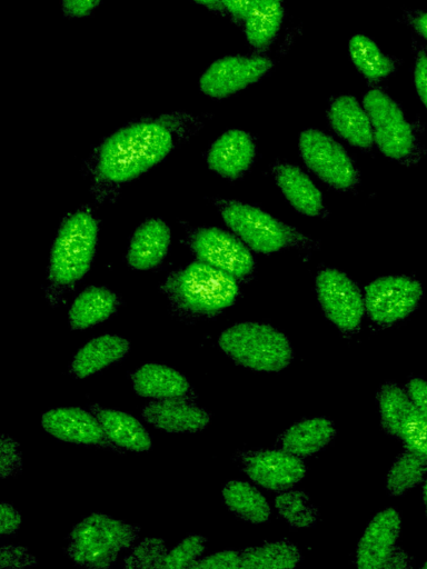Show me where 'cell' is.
I'll return each instance as SVG.
<instances>
[{"mask_svg": "<svg viewBox=\"0 0 427 569\" xmlns=\"http://www.w3.org/2000/svg\"><path fill=\"white\" fill-rule=\"evenodd\" d=\"M185 114H166L129 123L101 141L88 160L93 193L99 199L113 194L162 161L191 133Z\"/></svg>", "mask_w": 427, "mask_h": 569, "instance_id": "cell-1", "label": "cell"}, {"mask_svg": "<svg viewBox=\"0 0 427 569\" xmlns=\"http://www.w3.org/2000/svg\"><path fill=\"white\" fill-rule=\"evenodd\" d=\"M161 288L178 312L192 317L215 316L239 293L235 277L200 260L171 272Z\"/></svg>", "mask_w": 427, "mask_h": 569, "instance_id": "cell-2", "label": "cell"}, {"mask_svg": "<svg viewBox=\"0 0 427 569\" xmlns=\"http://www.w3.org/2000/svg\"><path fill=\"white\" fill-rule=\"evenodd\" d=\"M97 239L98 222L89 210L78 209L63 219L50 251V299H57L88 272Z\"/></svg>", "mask_w": 427, "mask_h": 569, "instance_id": "cell-3", "label": "cell"}, {"mask_svg": "<svg viewBox=\"0 0 427 569\" xmlns=\"http://www.w3.org/2000/svg\"><path fill=\"white\" fill-rule=\"evenodd\" d=\"M218 342L238 365L257 371H280L292 358L287 337L264 323L234 325L220 335Z\"/></svg>", "mask_w": 427, "mask_h": 569, "instance_id": "cell-4", "label": "cell"}, {"mask_svg": "<svg viewBox=\"0 0 427 569\" xmlns=\"http://www.w3.org/2000/svg\"><path fill=\"white\" fill-rule=\"evenodd\" d=\"M138 533L136 526L91 513L72 529L67 552L81 566L108 568L116 562L119 551L133 543Z\"/></svg>", "mask_w": 427, "mask_h": 569, "instance_id": "cell-5", "label": "cell"}, {"mask_svg": "<svg viewBox=\"0 0 427 569\" xmlns=\"http://www.w3.org/2000/svg\"><path fill=\"white\" fill-rule=\"evenodd\" d=\"M215 204L231 231L256 252L272 253L302 240L297 230L257 207L237 200Z\"/></svg>", "mask_w": 427, "mask_h": 569, "instance_id": "cell-6", "label": "cell"}, {"mask_svg": "<svg viewBox=\"0 0 427 569\" xmlns=\"http://www.w3.org/2000/svg\"><path fill=\"white\" fill-rule=\"evenodd\" d=\"M364 107L379 150L391 159L408 157L413 152L415 137L399 106L381 90L373 89L365 94Z\"/></svg>", "mask_w": 427, "mask_h": 569, "instance_id": "cell-7", "label": "cell"}, {"mask_svg": "<svg viewBox=\"0 0 427 569\" xmlns=\"http://www.w3.org/2000/svg\"><path fill=\"white\" fill-rule=\"evenodd\" d=\"M299 151L305 164L332 188L347 190L357 182V171L346 150L328 134L307 129L300 133Z\"/></svg>", "mask_w": 427, "mask_h": 569, "instance_id": "cell-8", "label": "cell"}, {"mask_svg": "<svg viewBox=\"0 0 427 569\" xmlns=\"http://www.w3.org/2000/svg\"><path fill=\"white\" fill-rule=\"evenodd\" d=\"M189 244L198 260L228 272L237 280L249 277L254 270L255 260L249 247L221 228L193 229Z\"/></svg>", "mask_w": 427, "mask_h": 569, "instance_id": "cell-9", "label": "cell"}, {"mask_svg": "<svg viewBox=\"0 0 427 569\" xmlns=\"http://www.w3.org/2000/svg\"><path fill=\"white\" fill-rule=\"evenodd\" d=\"M423 297L421 284L404 276L378 278L365 288V308L379 325H390L409 316Z\"/></svg>", "mask_w": 427, "mask_h": 569, "instance_id": "cell-10", "label": "cell"}, {"mask_svg": "<svg viewBox=\"0 0 427 569\" xmlns=\"http://www.w3.org/2000/svg\"><path fill=\"white\" fill-rule=\"evenodd\" d=\"M319 303L327 318L344 331L358 328L365 300L356 283L337 269L321 270L316 278Z\"/></svg>", "mask_w": 427, "mask_h": 569, "instance_id": "cell-11", "label": "cell"}, {"mask_svg": "<svg viewBox=\"0 0 427 569\" xmlns=\"http://www.w3.org/2000/svg\"><path fill=\"white\" fill-rule=\"evenodd\" d=\"M271 67L272 61L266 57H224L203 72L199 87L207 96L225 98L257 82Z\"/></svg>", "mask_w": 427, "mask_h": 569, "instance_id": "cell-12", "label": "cell"}, {"mask_svg": "<svg viewBox=\"0 0 427 569\" xmlns=\"http://www.w3.org/2000/svg\"><path fill=\"white\" fill-rule=\"evenodd\" d=\"M244 470L259 486L279 491L299 482L306 467L295 455L286 450H265L244 456Z\"/></svg>", "mask_w": 427, "mask_h": 569, "instance_id": "cell-13", "label": "cell"}, {"mask_svg": "<svg viewBox=\"0 0 427 569\" xmlns=\"http://www.w3.org/2000/svg\"><path fill=\"white\" fill-rule=\"evenodd\" d=\"M400 516L394 508L378 512L367 526L357 548V567L383 568L400 532Z\"/></svg>", "mask_w": 427, "mask_h": 569, "instance_id": "cell-14", "label": "cell"}, {"mask_svg": "<svg viewBox=\"0 0 427 569\" xmlns=\"http://www.w3.org/2000/svg\"><path fill=\"white\" fill-rule=\"evenodd\" d=\"M41 425L62 441L100 445L107 438L97 417L77 407L51 409L42 415Z\"/></svg>", "mask_w": 427, "mask_h": 569, "instance_id": "cell-15", "label": "cell"}, {"mask_svg": "<svg viewBox=\"0 0 427 569\" xmlns=\"http://www.w3.org/2000/svg\"><path fill=\"white\" fill-rule=\"evenodd\" d=\"M255 154L256 147L251 137L240 129H231L210 146L207 164L225 178L237 179L250 167Z\"/></svg>", "mask_w": 427, "mask_h": 569, "instance_id": "cell-16", "label": "cell"}, {"mask_svg": "<svg viewBox=\"0 0 427 569\" xmlns=\"http://www.w3.org/2000/svg\"><path fill=\"white\" fill-rule=\"evenodd\" d=\"M143 419L169 432H196L207 427L209 415L183 397L159 399L142 410Z\"/></svg>", "mask_w": 427, "mask_h": 569, "instance_id": "cell-17", "label": "cell"}, {"mask_svg": "<svg viewBox=\"0 0 427 569\" xmlns=\"http://www.w3.org/2000/svg\"><path fill=\"white\" fill-rule=\"evenodd\" d=\"M170 229L159 218L145 220L133 232L127 250V262L136 270L158 267L170 246Z\"/></svg>", "mask_w": 427, "mask_h": 569, "instance_id": "cell-18", "label": "cell"}, {"mask_svg": "<svg viewBox=\"0 0 427 569\" xmlns=\"http://www.w3.org/2000/svg\"><path fill=\"white\" fill-rule=\"evenodd\" d=\"M329 122L335 132L350 144L369 148L374 131L369 116L352 96L336 98L328 110Z\"/></svg>", "mask_w": 427, "mask_h": 569, "instance_id": "cell-19", "label": "cell"}, {"mask_svg": "<svg viewBox=\"0 0 427 569\" xmlns=\"http://www.w3.org/2000/svg\"><path fill=\"white\" fill-rule=\"evenodd\" d=\"M274 177L282 194L298 212L309 217L321 214V192L298 167L279 163L274 167Z\"/></svg>", "mask_w": 427, "mask_h": 569, "instance_id": "cell-20", "label": "cell"}, {"mask_svg": "<svg viewBox=\"0 0 427 569\" xmlns=\"http://www.w3.org/2000/svg\"><path fill=\"white\" fill-rule=\"evenodd\" d=\"M135 391L142 397L169 399L185 397L190 390L187 378L160 363H146L132 373Z\"/></svg>", "mask_w": 427, "mask_h": 569, "instance_id": "cell-21", "label": "cell"}, {"mask_svg": "<svg viewBox=\"0 0 427 569\" xmlns=\"http://www.w3.org/2000/svg\"><path fill=\"white\" fill-rule=\"evenodd\" d=\"M129 342L122 337L102 335L91 339L76 353L71 372L77 378H86L120 360L129 351Z\"/></svg>", "mask_w": 427, "mask_h": 569, "instance_id": "cell-22", "label": "cell"}, {"mask_svg": "<svg viewBox=\"0 0 427 569\" xmlns=\"http://www.w3.org/2000/svg\"><path fill=\"white\" fill-rule=\"evenodd\" d=\"M119 299L106 287L90 286L82 290L69 309V325L79 330L108 319L117 309Z\"/></svg>", "mask_w": 427, "mask_h": 569, "instance_id": "cell-23", "label": "cell"}, {"mask_svg": "<svg viewBox=\"0 0 427 569\" xmlns=\"http://www.w3.org/2000/svg\"><path fill=\"white\" fill-rule=\"evenodd\" d=\"M96 417L112 443L131 451H147L151 439L142 423L133 416L112 409H98Z\"/></svg>", "mask_w": 427, "mask_h": 569, "instance_id": "cell-24", "label": "cell"}, {"mask_svg": "<svg viewBox=\"0 0 427 569\" xmlns=\"http://www.w3.org/2000/svg\"><path fill=\"white\" fill-rule=\"evenodd\" d=\"M335 436V428L326 418H310L291 426L282 436V449L298 457L312 455Z\"/></svg>", "mask_w": 427, "mask_h": 569, "instance_id": "cell-25", "label": "cell"}, {"mask_svg": "<svg viewBox=\"0 0 427 569\" xmlns=\"http://www.w3.org/2000/svg\"><path fill=\"white\" fill-rule=\"evenodd\" d=\"M284 17L281 0H257L245 18V33L256 50H266L278 33Z\"/></svg>", "mask_w": 427, "mask_h": 569, "instance_id": "cell-26", "label": "cell"}, {"mask_svg": "<svg viewBox=\"0 0 427 569\" xmlns=\"http://www.w3.org/2000/svg\"><path fill=\"white\" fill-rule=\"evenodd\" d=\"M222 497L227 507L247 521L260 523L269 519V503L261 492L248 482H227L222 489Z\"/></svg>", "mask_w": 427, "mask_h": 569, "instance_id": "cell-27", "label": "cell"}, {"mask_svg": "<svg viewBox=\"0 0 427 569\" xmlns=\"http://www.w3.org/2000/svg\"><path fill=\"white\" fill-rule=\"evenodd\" d=\"M300 560L299 550L291 543L279 541L246 549L240 555V568L289 569Z\"/></svg>", "mask_w": 427, "mask_h": 569, "instance_id": "cell-28", "label": "cell"}, {"mask_svg": "<svg viewBox=\"0 0 427 569\" xmlns=\"http://www.w3.org/2000/svg\"><path fill=\"white\" fill-rule=\"evenodd\" d=\"M349 53L356 68L370 81H378L395 70L394 61L364 34L349 40Z\"/></svg>", "mask_w": 427, "mask_h": 569, "instance_id": "cell-29", "label": "cell"}, {"mask_svg": "<svg viewBox=\"0 0 427 569\" xmlns=\"http://www.w3.org/2000/svg\"><path fill=\"white\" fill-rule=\"evenodd\" d=\"M427 475V460L408 451L391 466L386 487L390 495L399 496L420 483Z\"/></svg>", "mask_w": 427, "mask_h": 569, "instance_id": "cell-30", "label": "cell"}, {"mask_svg": "<svg viewBox=\"0 0 427 569\" xmlns=\"http://www.w3.org/2000/svg\"><path fill=\"white\" fill-rule=\"evenodd\" d=\"M379 411L384 429L399 437L401 423L413 406L408 392L394 383H386L379 391Z\"/></svg>", "mask_w": 427, "mask_h": 569, "instance_id": "cell-31", "label": "cell"}, {"mask_svg": "<svg viewBox=\"0 0 427 569\" xmlns=\"http://www.w3.org/2000/svg\"><path fill=\"white\" fill-rule=\"evenodd\" d=\"M275 505L279 515L294 527H309L317 520V511L302 491L281 492L277 496Z\"/></svg>", "mask_w": 427, "mask_h": 569, "instance_id": "cell-32", "label": "cell"}, {"mask_svg": "<svg viewBox=\"0 0 427 569\" xmlns=\"http://www.w3.org/2000/svg\"><path fill=\"white\" fill-rule=\"evenodd\" d=\"M399 438L408 451L427 460V420L414 403L401 423Z\"/></svg>", "mask_w": 427, "mask_h": 569, "instance_id": "cell-33", "label": "cell"}, {"mask_svg": "<svg viewBox=\"0 0 427 569\" xmlns=\"http://www.w3.org/2000/svg\"><path fill=\"white\" fill-rule=\"evenodd\" d=\"M168 553L165 541L159 538H146L125 558L126 568L163 569Z\"/></svg>", "mask_w": 427, "mask_h": 569, "instance_id": "cell-34", "label": "cell"}, {"mask_svg": "<svg viewBox=\"0 0 427 569\" xmlns=\"http://www.w3.org/2000/svg\"><path fill=\"white\" fill-rule=\"evenodd\" d=\"M206 538L190 535L168 551L163 569L189 568L205 550Z\"/></svg>", "mask_w": 427, "mask_h": 569, "instance_id": "cell-35", "label": "cell"}, {"mask_svg": "<svg viewBox=\"0 0 427 569\" xmlns=\"http://www.w3.org/2000/svg\"><path fill=\"white\" fill-rule=\"evenodd\" d=\"M191 569H236L240 568V555L232 550L216 552L201 559H197Z\"/></svg>", "mask_w": 427, "mask_h": 569, "instance_id": "cell-36", "label": "cell"}, {"mask_svg": "<svg viewBox=\"0 0 427 569\" xmlns=\"http://www.w3.org/2000/svg\"><path fill=\"white\" fill-rule=\"evenodd\" d=\"M37 563L36 558L23 547L3 545L0 549L1 568H24Z\"/></svg>", "mask_w": 427, "mask_h": 569, "instance_id": "cell-37", "label": "cell"}, {"mask_svg": "<svg viewBox=\"0 0 427 569\" xmlns=\"http://www.w3.org/2000/svg\"><path fill=\"white\" fill-rule=\"evenodd\" d=\"M1 458H0V473L1 478H6L21 467V456L18 450V445L11 438L1 437Z\"/></svg>", "mask_w": 427, "mask_h": 569, "instance_id": "cell-38", "label": "cell"}, {"mask_svg": "<svg viewBox=\"0 0 427 569\" xmlns=\"http://www.w3.org/2000/svg\"><path fill=\"white\" fill-rule=\"evenodd\" d=\"M407 392L421 416L427 420V381L414 378L408 382Z\"/></svg>", "mask_w": 427, "mask_h": 569, "instance_id": "cell-39", "label": "cell"}, {"mask_svg": "<svg viewBox=\"0 0 427 569\" xmlns=\"http://www.w3.org/2000/svg\"><path fill=\"white\" fill-rule=\"evenodd\" d=\"M414 81L417 93L427 108V54L425 52H419L415 70H414Z\"/></svg>", "mask_w": 427, "mask_h": 569, "instance_id": "cell-40", "label": "cell"}, {"mask_svg": "<svg viewBox=\"0 0 427 569\" xmlns=\"http://www.w3.org/2000/svg\"><path fill=\"white\" fill-rule=\"evenodd\" d=\"M21 523L20 513L9 503L2 502L0 506V532L10 535L14 532Z\"/></svg>", "mask_w": 427, "mask_h": 569, "instance_id": "cell-41", "label": "cell"}, {"mask_svg": "<svg viewBox=\"0 0 427 569\" xmlns=\"http://www.w3.org/2000/svg\"><path fill=\"white\" fill-rule=\"evenodd\" d=\"M101 0H62V8L69 17H83L89 14Z\"/></svg>", "mask_w": 427, "mask_h": 569, "instance_id": "cell-42", "label": "cell"}, {"mask_svg": "<svg viewBox=\"0 0 427 569\" xmlns=\"http://www.w3.org/2000/svg\"><path fill=\"white\" fill-rule=\"evenodd\" d=\"M225 9L237 22H244L257 0H220Z\"/></svg>", "mask_w": 427, "mask_h": 569, "instance_id": "cell-43", "label": "cell"}, {"mask_svg": "<svg viewBox=\"0 0 427 569\" xmlns=\"http://www.w3.org/2000/svg\"><path fill=\"white\" fill-rule=\"evenodd\" d=\"M408 567H410V560H409L408 555L401 550L394 549L383 568L400 569V568H408Z\"/></svg>", "mask_w": 427, "mask_h": 569, "instance_id": "cell-44", "label": "cell"}, {"mask_svg": "<svg viewBox=\"0 0 427 569\" xmlns=\"http://www.w3.org/2000/svg\"><path fill=\"white\" fill-rule=\"evenodd\" d=\"M415 30L427 40V12H417L410 18Z\"/></svg>", "mask_w": 427, "mask_h": 569, "instance_id": "cell-45", "label": "cell"}, {"mask_svg": "<svg viewBox=\"0 0 427 569\" xmlns=\"http://www.w3.org/2000/svg\"><path fill=\"white\" fill-rule=\"evenodd\" d=\"M193 1L201 3L206 7H208L209 9L218 11V12L224 13V11L226 10L220 0H193Z\"/></svg>", "mask_w": 427, "mask_h": 569, "instance_id": "cell-46", "label": "cell"}, {"mask_svg": "<svg viewBox=\"0 0 427 569\" xmlns=\"http://www.w3.org/2000/svg\"><path fill=\"white\" fill-rule=\"evenodd\" d=\"M423 499L426 507V515H427V478L425 479L424 487H423Z\"/></svg>", "mask_w": 427, "mask_h": 569, "instance_id": "cell-47", "label": "cell"}, {"mask_svg": "<svg viewBox=\"0 0 427 569\" xmlns=\"http://www.w3.org/2000/svg\"><path fill=\"white\" fill-rule=\"evenodd\" d=\"M423 569H427V561L423 565Z\"/></svg>", "mask_w": 427, "mask_h": 569, "instance_id": "cell-48", "label": "cell"}]
</instances>
